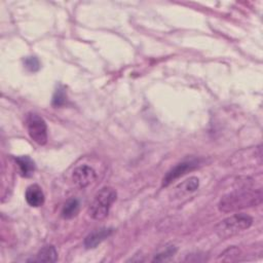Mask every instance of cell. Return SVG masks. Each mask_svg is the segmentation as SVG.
I'll return each mask as SVG.
<instances>
[{"instance_id":"9","label":"cell","mask_w":263,"mask_h":263,"mask_svg":"<svg viewBox=\"0 0 263 263\" xmlns=\"http://www.w3.org/2000/svg\"><path fill=\"white\" fill-rule=\"evenodd\" d=\"M199 186V180L196 177H190L189 179L185 180L184 182L180 183L175 190V193L178 197L190 194L194 192Z\"/></svg>"},{"instance_id":"2","label":"cell","mask_w":263,"mask_h":263,"mask_svg":"<svg viewBox=\"0 0 263 263\" xmlns=\"http://www.w3.org/2000/svg\"><path fill=\"white\" fill-rule=\"evenodd\" d=\"M253 223V219L246 214H234L220 223L215 227V231L221 238H228L245 229H248Z\"/></svg>"},{"instance_id":"15","label":"cell","mask_w":263,"mask_h":263,"mask_svg":"<svg viewBox=\"0 0 263 263\" xmlns=\"http://www.w3.org/2000/svg\"><path fill=\"white\" fill-rule=\"evenodd\" d=\"M24 65L30 72H36L40 69V63L36 57H27L24 61Z\"/></svg>"},{"instance_id":"14","label":"cell","mask_w":263,"mask_h":263,"mask_svg":"<svg viewBox=\"0 0 263 263\" xmlns=\"http://www.w3.org/2000/svg\"><path fill=\"white\" fill-rule=\"evenodd\" d=\"M177 249L175 246H167L165 247V250L156 254L153 261H157V262H162V261H166L168 260L171 257H173L176 253Z\"/></svg>"},{"instance_id":"7","label":"cell","mask_w":263,"mask_h":263,"mask_svg":"<svg viewBox=\"0 0 263 263\" xmlns=\"http://www.w3.org/2000/svg\"><path fill=\"white\" fill-rule=\"evenodd\" d=\"M112 232H113V229L109 227H102L91 231L84 239V247L86 249L97 248L103 240L109 237Z\"/></svg>"},{"instance_id":"13","label":"cell","mask_w":263,"mask_h":263,"mask_svg":"<svg viewBox=\"0 0 263 263\" xmlns=\"http://www.w3.org/2000/svg\"><path fill=\"white\" fill-rule=\"evenodd\" d=\"M67 101V93H66V89L63 85H59L52 96V106L54 107H61L63 106Z\"/></svg>"},{"instance_id":"8","label":"cell","mask_w":263,"mask_h":263,"mask_svg":"<svg viewBox=\"0 0 263 263\" xmlns=\"http://www.w3.org/2000/svg\"><path fill=\"white\" fill-rule=\"evenodd\" d=\"M25 198L26 201L28 202L29 205L38 208L41 206L44 203V194L43 191L41 190L40 186L37 184L30 185L25 193Z\"/></svg>"},{"instance_id":"5","label":"cell","mask_w":263,"mask_h":263,"mask_svg":"<svg viewBox=\"0 0 263 263\" xmlns=\"http://www.w3.org/2000/svg\"><path fill=\"white\" fill-rule=\"evenodd\" d=\"M96 178H97L96 171L86 164L77 166L72 174V180L74 184L79 188L87 187L89 184H91L96 180Z\"/></svg>"},{"instance_id":"10","label":"cell","mask_w":263,"mask_h":263,"mask_svg":"<svg viewBox=\"0 0 263 263\" xmlns=\"http://www.w3.org/2000/svg\"><path fill=\"white\" fill-rule=\"evenodd\" d=\"M15 162L18 165L21 175L23 177L29 178L34 174L36 166H35V162L32 160L30 156H27V155L17 156L15 157Z\"/></svg>"},{"instance_id":"12","label":"cell","mask_w":263,"mask_h":263,"mask_svg":"<svg viewBox=\"0 0 263 263\" xmlns=\"http://www.w3.org/2000/svg\"><path fill=\"white\" fill-rule=\"evenodd\" d=\"M79 212V201L76 198H71L66 201L62 209V217L64 219H71Z\"/></svg>"},{"instance_id":"11","label":"cell","mask_w":263,"mask_h":263,"mask_svg":"<svg viewBox=\"0 0 263 263\" xmlns=\"http://www.w3.org/2000/svg\"><path fill=\"white\" fill-rule=\"evenodd\" d=\"M58 258L57 250L53 246H45L43 247L38 254L36 255V258L31 259L29 261L32 262H55Z\"/></svg>"},{"instance_id":"1","label":"cell","mask_w":263,"mask_h":263,"mask_svg":"<svg viewBox=\"0 0 263 263\" xmlns=\"http://www.w3.org/2000/svg\"><path fill=\"white\" fill-rule=\"evenodd\" d=\"M262 201L261 189L242 188L231 192L221 198L219 202V210L224 213L234 212L248 206L257 205Z\"/></svg>"},{"instance_id":"6","label":"cell","mask_w":263,"mask_h":263,"mask_svg":"<svg viewBox=\"0 0 263 263\" xmlns=\"http://www.w3.org/2000/svg\"><path fill=\"white\" fill-rule=\"evenodd\" d=\"M198 164L197 160H186L183 162L178 163L176 166H174L171 171H168L166 173V175L164 176L163 180H162V186H167L170 185L173 181H175L176 179H178L179 177L185 175L186 173L194 170Z\"/></svg>"},{"instance_id":"3","label":"cell","mask_w":263,"mask_h":263,"mask_svg":"<svg viewBox=\"0 0 263 263\" xmlns=\"http://www.w3.org/2000/svg\"><path fill=\"white\" fill-rule=\"evenodd\" d=\"M116 191L112 187H103L96 194L89 206L90 217L96 220H103L106 218L112 203L116 200Z\"/></svg>"},{"instance_id":"4","label":"cell","mask_w":263,"mask_h":263,"mask_svg":"<svg viewBox=\"0 0 263 263\" xmlns=\"http://www.w3.org/2000/svg\"><path fill=\"white\" fill-rule=\"evenodd\" d=\"M26 125L30 138L38 145L47 142V126L45 120L37 113H29L26 118Z\"/></svg>"}]
</instances>
